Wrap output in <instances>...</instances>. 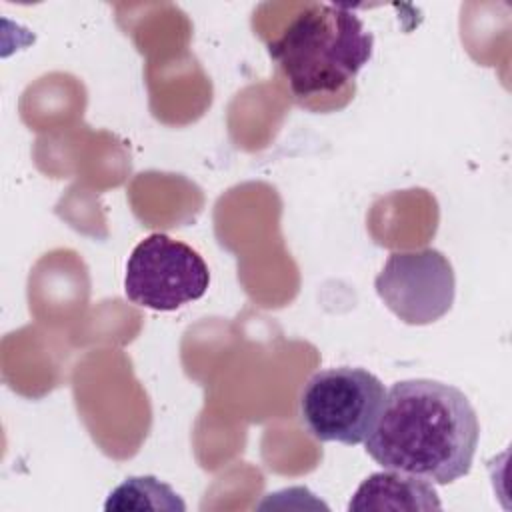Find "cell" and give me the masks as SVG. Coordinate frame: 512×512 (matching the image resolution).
I'll list each match as a JSON object with an SVG mask.
<instances>
[{"instance_id":"cell-1","label":"cell","mask_w":512,"mask_h":512,"mask_svg":"<svg viewBox=\"0 0 512 512\" xmlns=\"http://www.w3.org/2000/svg\"><path fill=\"white\" fill-rule=\"evenodd\" d=\"M480 424L462 390L430 378L394 382L364 440L384 470L452 484L472 468Z\"/></svg>"},{"instance_id":"cell-2","label":"cell","mask_w":512,"mask_h":512,"mask_svg":"<svg viewBox=\"0 0 512 512\" xmlns=\"http://www.w3.org/2000/svg\"><path fill=\"white\" fill-rule=\"evenodd\" d=\"M372 48L374 36L352 8L314 2L268 44V54L300 106L330 112L354 98V80Z\"/></svg>"},{"instance_id":"cell-3","label":"cell","mask_w":512,"mask_h":512,"mask_svg":"<svg viewBox=\"0 0 512 512\" xmlns=\"http://www.w3.org/2000/svg\"><path fill=\"white\" fill-rule=\"evenodd\" d=\"M384 394L380 378L364 368H326L312 374L300 390V422L320 442L356 446L370 434Z\"/></svg>"},{"instance_id":"cell-4","label":"cell","mask_w":512,"mask_h":512,"mask_svg":"<svg viewBox=\"0 0 512 512\" xmlns=\"http://www.w3.org/2000/svg\"><path fill=\"white\" fill-rule=\"evenodd\" d=\"M210 284L204 258L166 234H150L128 256L124 292L134 304L158 312L202 298Z\"/></svg>"},{"instance_id":"cell-5","label":"cell","mask_w":512,"mask_h":512,"mask_svg":"<svg viewBox=\"0 0 512 512\" xmlns=\"http://www.w3.org/2000/svg\"><path fill=\"white\" fill-rule=\"evenodd\" d=\"M374 288L396 318L410 326H424L452 308L456 276L450 260L436 248L392 252Z\"/></svg>"},{"instance_id":"cell-6","label":"cell","mask_w":512,"mask_h":512,"mask_svg":"<svg viewBox=\"0 0 512 512\" xmlns=\"http://www.w3.org/2000/svg\"><path fill=\"white\" fill-rule=\"evenodd\" d=\"M440 498L432 486L422 478L384 470L370 474L352 494L348 502L350 512L364 510H440Z\"/></svg>"},{"instance_id":"cell-7","label":"cell","mask_w":512,"mask_h":512,"mask_svg":"<svg viewBox=\"0 0 512 512\" xmlns=\"http://www.w3.org/2000/svg\"><path fill=\"white\" fill-rule=\"evenodd\" d=\"M106 512L124 510H166L184 512L182 498L156 476H130L118 484L104 502Z\"/></svg>"}]
</instances>
